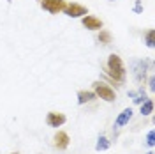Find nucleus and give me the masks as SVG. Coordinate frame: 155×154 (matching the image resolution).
<instances>
[{
	"mask_svg": "<svg viewBox=\"0 0 155 154\" xmlns=\"http://www.w3.org/2000/svg\"><path fill=\"white\" fill-rule=\"evenodd\" d=\"M65 121H67V117L64 114H58V112H49L46 115V124L49 128H60V126L65 124Z\"/></svg>",
	"mask_w": 155,
	"mask_h": 154,
	"instance_id": "6",
	"label": "nucleus"
},
{
	"mask_svg": "<svg viewBox=\"0 0 155 154\" xmlns=\"http://www.w3.org/2000/svg\"><path fill=\"white\" fill-rule=\"evenodd\" d=\"M111 147V142L107 140L104 135H101L99 138H97V144H95V151H99V152H102V151H107Z\"/></svg>",
	"mask_w": 155,
	"mask_h": 154,
	"instance_id": "11",
	"label": "nucleus"
},
{
	"mask_svg": "<svg viewBox=\"0 0 155 154\" xmlns=\"http://www.w3.org/2000/svg\"><path fill=\"white\" fill-rule=\"evenodd\" d=\"M97 41H99V43H102V44H109V43L113 41V36H111V32H109V30L101 29L99 36H97Z\"/></svg>",
	"mask_w": 155,
	"mask_h": 154,
	"instance_id": "12",
	"label": "nucleus"
},
{
	"mask_svg": "<svg viewBox=\"0 0 155 154\" xmlns=\"http://www.w3.org/2000/svg\"><path fill=\"white\" fill-rule=\"evenodd\" d=\"M145 99H148V97L145 96V90H143V87H141V89H139V96H134V99H132V101H134L136 105H141Z\"/></svg>",
	"mask_w": 155,
	"mask_h": 154,
	"instance_id": "15",
	"label": "nucleus"
},
{
	"mask_svg": "<svg viewBox=\"0 0 155 154\" xmlns=\"http://www.w3.org/2000/svg\"><path fill=\"white\" fill-rule=\"evenodd\" d=\"M152 66L150 60H132L130 62V69H132V76L137 83H143L145 82V76H146V68Z\"/></svg>",
	"mask_w": 155,
	"mask_h": 154,
	"instance_id": "2",
	"label": "nucleus"
},
{
	"mask_svg": "<svg viewBox=\"0 0 155 154\" xmlns=\"http://www.w3.org/2000/svg\"><path fill=\"white\" fill-rule=\"evenodd\" d=\"M109 2H115V0H109Z\"/></svg>",
	"mask_w": 155,
	"mask_h": 154,
	"instance_id": "20",
	"label": "nucleus"
},
{
	"mask_svg": "<svg viewBox=\"0 0 155 154\" xmlns=\"http://www.w3.org/2000/svg\"><path fill=\"white\" fill-rule=\"evenodd\" d=\"M148 87H150L152 92L155 90V76H150V80H148Z\"/></svg>",
	"mask_w": 155,
	"mask_h": 154,
	"instance_id": "17",
	"label": "nucleus"
},
{
	"mask_svg": "<svg viewBox=\"0 0 155 154\" xmlns=\"http://www.w3.org/2000/svg\"><path fill=\"white\" fill-rule=\"evenodd\" d=\"M132 119V108H125L120 115L116 117V121H115V131H118L122 126H125L129 124V121Z\"/></svg>",
	"mask_w": 155,
	"mask_h": 154,
	"instance_id": "8",
	"label": "nucleus"
},
{
	"mask_svg": "<svg viewBox=\"0 0 155 154\" xmlns=\"http://www.w3.org/2000/svg\"><path fill=\"white\" fill-rule=\"evenodd\" d=\"M145 44L148 48H153V29H148L145 34Z\"/></svg>",
	"mask_w": 155,
	"mask_h": 154,
	"instance_id": "14",
	"label": "nucleus"
},
{
	"mask_svg": "<svg viewBox=\"0 0 155 154\" xmlns=\"http://www.w3.org/2000/svg\"><path fill=\"white\" fill-rule=\"evenodd\" d=\"M94 90H95V96L97 97L104 99V101H107V103H113V101L116 99L115 90H113L109 85L102 83V82H95V83H94Z\"/></svg>",
	"mask_w": 155,
	"mask_h": 154,
	"instance_id": "3",
	"label": "nucleus"
},
{
	"mask_svg": "<svg viewBox=\"0 0 155 154\" xmlns=\"http://www.w3.org/2000/svg\"><path fill=\"white\" fill-rule=\"evenodd\" d=\"M69 142H71V138L65 131H58L57 135H55V145H57V149H67L69 147Z\"/></svg>",
	"mask_w": 155,
	"mask_h": 154,
	"instance_id": "9",
	"label": "nucleus"
},
{
	"mask_svg": "<svg viewBox=\"0 0 155 154\" xmlns=\"http://www.w3.org/2000/svg\"><path fill=\"white\" fill-rule=\"evenodd\" d=\"M62 11H64L67 16H71V18H79V16H87V14H88V9H87V7L79 5V4H76V2L65 4Z\"/></svg>",
	"mask_w": 155,
	"mask_h": 154,
	"instance_id": "4",
	"label": "nucleus"
},
{
	"mask_svg": "<svg viewBox=\"0 0 155 154\" xmlns=\"http://www.w3.org/2000/svg\"><path fill=\"white\" fill-rule=\"evenodd\" d=\"M11 154H19V152H11Z\"/></svg>",
	"mask_w": 155,
	"mask_h": 154,
	"instance_id": "19",
	"label": "nucleus"
},
{
	"mask_svg": "<svg viewBox=\"0 0 155 154\" xmlns=\"http://www.w3.org/2000/svg\"><path fill=\"white\" fill-rule=\"evenodd\" d=\"M39 2H41V7L44 11H48V12H51V14L60 12L64 9V5H65L64 0H39Z\"/></svg>",
	"mask_w": 155,
	"mask_h": 154,
	"instance_id": "5",
	"label": "nucleus"
},
{
	"mask_svg": "<svg viewBox=\"0 0 155 154\" xmlns=\"http://www.w3.org/2000/svg\"><path fill=\"white\" fill-rule=\"evenodd\" d=\"M107 75L113 78L115 82H120V83L125 82V68H124V62L115 53H111L109 58H107Z\"/></svg>",
	"mask_w": 155,
	"mask_h": 154,
	"instance_id": "1",
	"label": "nucleus"
},
{
	"mask_svg": "<svg viewBox=\"0 0 155 154\" xmlns=\"http://www.w3.org/2000/svg\"><path fill=\"white\" fill-rule=\"evenodd\" d=\"M148 154H153V152H148Z\"/></svg>",
	"mask_w": 155,
	"mask_h": 154,
	"instance_id": "21",
	"label": "nucleus"
},
{
	"mask_svg": "<svg viewBox=\"0 0 155 154\" xmlns=\"http://www.w3.org/2000/svg\"><path fill=\"white\" fill-rule=\"evenodd\" d=\"M95 97H97L95 92H92V90H79V92H78V103H79V105H85V103L94 101Z\"/></svg>",
	"mask_w": 155,
	"mask_h": 154,
	"instance_id": "10",
	"label": "nucleus"
},
{
	"mask_svg": "<svg viewBox=\"0 0 155 154\" xmlns=\"http://www.w3.org/2000/svg\"><path fill=\"white\" fill-rule=\"evenodd\" d=\"M146 145H148V147H153V145H155V133H153V129H152V131H148V135H146Z\"/></svg>",
	"mask_w": 155,
	"mask_h": 154,
	"instance_id": "16",
	"label": "nucleus"
},
{
	"mask_svg": "<svg viewBox=\"0 0 155 154\" xmlns=\"http://www.w3.org/2000/svg\"><path fill=\"white\" fill-rule=\"evenodd\" d=\"M81 23H83V27H87L88 30H101L102 29V21L99 18H95V16H92V14L83 16Z\"/></svg>",
	"mask_w": 155,
	"mask_h": 154,
	"instance_id": "7",
	"label": "nucleus"
},
{
	"mask_svg": "<svg viewBox=\"0 0 155 154\" xmlns=\"http://www.w3.org/2000/svg\"><path fill=\"white\" fill-rule=\"evenodd\" d=\"M134 11H136V12H141V11H143V7H141V0H136Z\"/></svg>",
	"mask_w": 155,
	"mask_h": 154,
	"instance_id": "18",
	"label": "nucleus"
},
{
	"mask_svg": "<svg viewBox=\"0 0 155 154\" xmlns=\"http://www.w3.org/2000/svg\"><path fill=\"white\" fill-rule=\"evenodd\" d=\"M153 112V101L152 99H145L141 103V115H150Z\"/></svg>",
	"mask_w": 155,
	"mask_h": 154,
	"instance_id": "13",
	"label": "nucleus"
}]
</instances>
